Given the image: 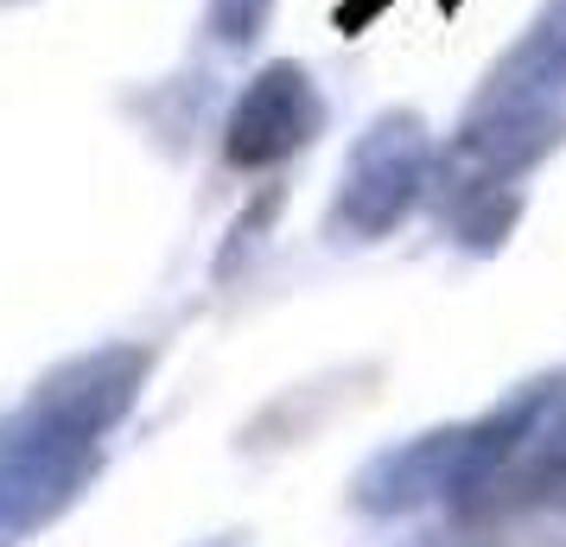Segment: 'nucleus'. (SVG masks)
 I'll list each match as a JSON object with an SVG mask.
<instances>
[{"label": "nucleus", "instance_id": "f257e3e1", "mask_svg": "<svg viewBox=\"0 0 566 547\" xmlns=\"http://www.w3.org/2000/svg\"><path fill=\"white\" fill-rule=\"evenodd\" d=\"M154 376L147 344H96L52 364L0 414V547L71 516L103 477L108 440L122 433Z\"/></svg>", "mask_w": 566, "mask_h": 547}, {"label": "nucleus", "instance_id": "f03ea898", "mask_svg": "<svg viewBox=\"0 0 566 547\" xmlns=\"http://www.w3.org/2000/svg\"><path fill=\"white\" fill-rule=\"evenodd\" d=\"M566 445V376H535L496 408L382 445L350 484L363 516H413L427 503H478L510 484H541Z\"/></svg>", "mask_w": 566, "mask_h": 547}, {"label": "nucleus", "instance_id": "7ed1b4c3", "mask_svg": "<svg viewBox=\"0 0 566 547\" xmlns=\"http://www.w3.org/2000/svg\"><path fill=\"white\" fill-rule=\"evenodd\" d=\"M439 185V147L420 108H382L369 115L350 154L337 166L325 230L337 242H382L433 198Z\"/></svg>", "mask_w": 566, "mask_h": 547}, {"label": "nucleus", "instance_id": "20e7f679", "mask_svg": "<svg viewBox=\"0 0 566 547\" xmlns=\"http://www.w3.org/2000/svg\"><path fill=\"white\" fill-rule=\"evenodd\" d=\"M332 108L325 90L300 57H268L255 77L235 90L230 115H223V166L230 172H274L286 159H300L325 134Z\"/></svg>", "mask_w": 566, "mask_h": 547}, {"label": "nucleus", "instance_id": "39448f33", "mask_svg": "<svg viewBox=\"0 0 566 547\" xmlns=\"http://www.w3.org/2000/svg\"><path fill=\"white\" fill-rule=\"evenodd\" d=\"M478 108H566V0H541L515 45L484 71Z\"/></svg>", "mask_w": 566, "mask_h": 547}, {"label": "nucleus", "instance_id": "423d86ee", "mask_svg": "<svg viewBox=\"0 0 566 547\" xmlns=\"http://www.w3.org/2000/svg\"><path fill=\"white\" fill-rule=\"evenodd\" d=\"M274 7L281 0H205V27L223 52H249L261 32L274 27Z\"/></svg>", "mask_w": 566, "mask_h": 547}, {"label": "nucleus", "instance_id": "0eeeda50", "mask_svg": "<svg viewBox=\"0 0 566 547\" xmlns=\"http://www.w3.org/2000/svg\"><path fill=\"white\" fill-rule=\"evenodd\" d=\"M446 7H459V0H446Z\"/></svg>", "mask_w": 566, "mask_h": 547}]
</instances>
